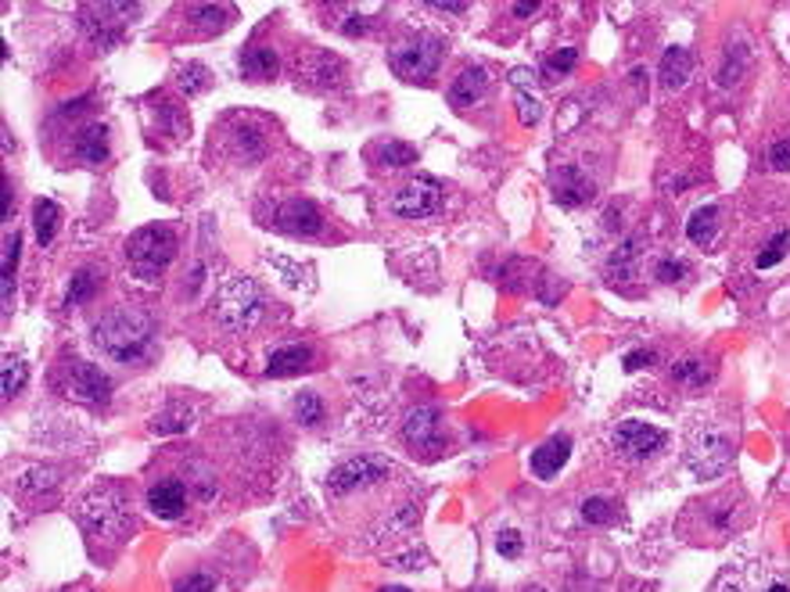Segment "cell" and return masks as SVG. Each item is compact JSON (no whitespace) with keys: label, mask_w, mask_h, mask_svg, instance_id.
Returning <instances> with one entry per match:
<instances>
[{"label":"cell","mask_w":790,"mask_h":592,"mask_svg":"<svg viewBox=\"0 0 790 592\" xmlns=\"http://www.w3.org/2000/svg\"><path fill=\"white\" fill-rule=\"evenodd\" d=\"M26 377H29V366H26L18 355H7V359H4V373H0V392H4V399H15V395L26 388Z\"/></svg>","instance_id":"cell-25"},{"label":"cell","mask_w":790,"mask_h":592,"mask_svg":"<svg viewBox=\"0 0 790 592\" xmlns=\"http://www.w3.org/2000/svg\"><path fill=\"white\" fill-rule=\"evenodd\" d=\"M715 230H719V209L715 205H701L693 209V216L686 219V237L693 244H712L715 240Z\"/></svg>","instance_id":"cell-23"},{"label":"cell","mask_w":790,"mask_h":592,"mask_svg":"<svg viewBox=\"0 0 790 592\" xmlns=\"http://www.w3.org/2000/svg\"><path fill=\"white\" fill-rule=\"evenodd\" d=\"M536 11H539L536 0H532V4H514V15H521V18H525V15H536Z\"/></svg>","instance_id":"cell-43"},{"label":"cell","mask_w":790,"mask_h":592,"mask_svg":"<svg viewBox=\"0 0 790 592\" xmlns=\"http://www.w3.org/2000/svg\"><path fill=\"white\" fill-rule=\"evenodd\" d=\"M388 471H392V467H388L385 460H374V456L345 460V464H338V467L331 471L327 488H331V495H349V492H356V488H366V485L388 477Z\"/></svg>","instance_id":"cell-11"},{"label":"cell","mask_w":790,"mask_h":592,"mask_svg":"<svg viewBox=\"0 0 790 592\" xmlns=\"http://www.w3.org/2000/svg\"><path fill=\"white\" fill-rule=\"evenodd\" d=\"M177 234L169 230V227H162V223H155V227H140V230H133L129 240H126V259H129V266H133V273L140 277V281H155L169 262H173V255H177Z\"/></svg>","instance_id":"cell-2"},{"label":"cell","mask_w":790,"mask_h":592,"mask_svg":"<svg viewBox=\"0 0 790 592\" xmlns=\"http://www.w3.org/2000/svg\"><path fill=\"white\" fill-rule=\"evenodd\" d=\"M665 442H669V434L654 424H643V420H621L614 427V449L629 460H647L658 449H665Z\"/></svg>","instance_id":"cell-9"},{"label":"cell","mask_w":790,"mask_h":592,"mask_svg":"<svg viewBox=\"0 0 790 592\" xmlns=\"http://www.w3.org/2000/svg\"><path fill=\"white\" fill-rule=\"evenodd\" d=\"M488 87V72L482 65H467L457 79H453V87H449V105L453 108H467V105H475L482 94H486Z\"/></svg>","instance_id":"cell-16"},{"label":"cell","mask_w":790,"mask_h":592,"mask_svg":"<svg viewBox=\"0 0 790 592\" xmlns=\"http://www.w3.org/2000/svg\"><path fill=\"white\" fill-rule=\"evenodd\" d=\"M636 259H640V237H629L621 240L608 259V277L618 284V281H632L636 277Z\"/></svg>","instance_id":"cell-20"},{"label":"cell","mask_w":790,"mask_h":592,"mask_svg":"<svg viewBox=\"0 0 790 592\" xmlns=\"http://www.w3.org/2000/svg\"><path fill=\"white\" fill-rule=\"evenodd\" d=\"M686 464L697 477H715L733 464V431L723 424H697L686 438Z\"/></svg>","instance_id":"cell-3"},{"label":"cell","mask_w":790,"mask_h":592,"mask_svg":"<svg viewBox=\"0 0 790 592\" xmlns=\"http://www.w3.org/2000/svg\"><path fill=\"white\" fill-rule=\"evenodd\" d=\"M190 410H183V406H177V410H166V413H159L155 420H151V431L155 434H180V431H187L190 427Z\"/></svg>","instance_id":"cell-30"},{"label":"cell","mask_w":790,"mask_h":592,"mask_svg":"<svg viewBox=\"0 0 790 592\" xmlns=\"http://www.w3.org/2000/svg\"><path fill=\"white\" fill-rule=\"evenodd\" d=\"M568 456H571V438H568V434H553V438H547V442L532 453V474H536L539 481H549L553 474H560V467L568 464Z\"/></svg>","instance_id":"cell-15"},{"label":"cell","mask_w":790,"mask_h":592,"mask_svg":"<svg viewBox=\"0 0 790 592\" xmlns=\"http://www.w3.org/2000/svg\"><path fill=\"white\" fill-rule=\"evenodd\" d=\"M58 227H61V209L51 198H36V201H33V230H36L40 248H47V244L55 240Z\"/></svg>","instance_id":"cell-21"},{"label":"cell","mask_w":790,"mask_h":592,"mask_svg":"<svg viewBox=\"0 0 790 592\" xmlns=\"http://www.w3.org/2000/svg\"><path fill=\"white\" fill-rule=\"evenodd\" d=\"M579 65V51L575 47H560L543 61V79H557V76H568L571 68Z\"/></svg>","instance_id":"cell-31"},{"label":"cell","mask_w":790,"mask_h":592,"mask_svg":"<svg viewBox=\"0 0 790 592\" xmlns=\"http://www.w3.org/2000/svg\"><path fill=\"white\" fill-rule=\"evenodd\" d=\"M177 592H216V582L209 575H190L177 586Z\"/></svg>","instance_id":"cell-41"},{"label":"cell","mask_w":790,"mask_h":592,"mask_svg":"<svg viewBox=\"0 0 790 592\" xmlns=\"http://www.w3.org/2000/svg\"><path fill=\"white\" fill-rule=\"evenodd\" d=\"M654 273H658V281H665V284H675V281H682V277L690 273V266H686V262H679V259H662Z\"/></svg>","instance_id":"cell-37"},{"label":"cell","mask_w":790,"mask_h":592,"mask_svg":"<svg viewBox=\"0 0 790 592\" xmlns=\"http://www.w3.org/2000/svg\"><path fill=\"white\" fill-rule=\"evenodd\" d=\"M273 227L277 230H284V234H320V227H323V216H320V209L313 205V201H303V198H295V201H284L281 209H277V216H273Z\"/></svg>","instance_id":"cell-13"},{"label":"cell","mask_w":790,"mask_h":592,"mask_svg":"<svg viewBox=\"0 0 790 592\" xmlns=\"http://www.w3.org/2000/svg\"><path fill=\"white\" fill-rule=\"evenodd\" d=\"M658 362V355L651 352V349H632V352H625L621 359V366L629 370V373H636V370H643V366H654Z\"/></svg>","instance_id":"cell-39"},{"label":"cell","mask_w":790,"mask_h":592,"mask_svg":"<svg viewBox=\"0 0 790 592\" xmlns=\"http://www.w3.org/2000/svg\"><path fill=\"white\" fill-rule=\"evenodd\" d=\"M712 377H715V362H708V359H679L672 366V381L686 384V388H704Z\"/></svg>","instance_id":"cell-22"},{"label":"cell","mask_w":790,"mask_h":592,"mask_svg":"<svg viewBox=\"0 0 790 592\" xmlns=\"http://www.w3.org/2000/svg\"><path fill=\"white\" fill-rule=\"evenodd\" d=\"M262 316V291L251 284V281H231L220 298H216V323L227 331V334H244L259 323Z\"/></svg>","instance_id":"cell-5"},{"label":"cell","mask_w":790,"mask_h":592,"mask_svg":"<svg viewBox=\"0 0 790 592\" xmlns=\"http://www.w3.org/2000/svg\"><path fill=\"white\" fill-rule=\"evenodd\" d=\"M787 244H790V230H780V234L765 244V251L754 259V270H773L776 262H784V255H787Z\"/></svg>","instance_id":"cell-32"},{"label":"cell","mask_w":790,"mask_h":592,"mask_svg":"<svg viewBox=\"0 0 790 592\" xmlns=\"http://www.w3.org/2000/svg\"><path fill=\"white\" fill-rule=\"evenodd\" d=\"M61 392H65L68 399H76V403L105 406V403L112 399V377H108L101 366L87 362V359H72V362H65V370H61Z\"/></svg>","instance_id":"cell-7"},{"label":"cell","mask_w":790,"mask_h":592,"mask_svg":"<svg viewBox=\"0 0 790 592\" xmlns=\"http://www.w3.org/2000/svg\"><path fill=\"white\" fill-rule=\"evenodd\" d=\"M377 162H381V166H392V169L414 166V162H417V148H414V144H403V140H388V144L377 148Z\"/></svg>","instance_id":"cell-28"},{"label":"cell","mask_w":790,"mask_h":592,"mask_svg":"<svg viewBox=\"0 0 790 592\" xmlns=\"http://www.w3.org/2000/svg\"><path fill=\"white\" fill-rule=\"evenodd\" d=\"M97 288H101V277H97L94 270H79V273L72 277L68 291H65V305H83V301H90V298L97 295Z\"/></svg>","instance_id":"cell-26"},{"label":"cell","mask_w":790,"mask_h":592,"mask_svg":"<svg viewBox=\"0 0 790 592\" xmlns=\"http://www.w3.org/2000/svg\"><path fill=\"white\" fill-rule=\"evenodd\" d=\"M4 219H11V187L4 179Z\"/></svg>","instance_id":"cell-44"},{"label":"cell","mask_w":790,"mask_h":592,"mask_svg":"<svg viewBox=\"0 0 790 592\" xmlns=\"http://www.w3.org/2000/svg\"><path fill=\"white\" fill-rule=\"evenodd\" d=\"M83 525L94 535H108V538H122L126 525H129V506L116 488H97L94 495L83 499V510H79Z\"/></svg>","instance_id":"cell-6"},{"label":"cell","mask_w":790,"mask_h":592,"mask_svg":"<svg viewBox=\"0 0 790 592\" xmlns=\"http://www.w3.org/2000/svg\"><path fill=\"white\" fill-rule=\"evenodd\" d=\"M690 72H693V58H690L686 47H669V51L662 55L658 76H662V87H665V90H682L686 79H690Z\"/></svg>","instance_id":"cell-19"},{"label":"cell","mask_w":790,"mask_h":592,"mask_svg":"<svg viewBox=\"0 0 790 592\" xmlns=\"http://www.w3.org/2000/svg\"><path fill=\"white\" fill-rule=\"evenodd\" d=\"M496 553L499 556H521V535L518 532H499V538H496Z\"/></svg>","instance_id":"cell-40"},{"label":"cell","mask_w":790,"mask_h":592,"mask_svg":"<svg viewBox=\"0 0 790 592\" xmlns=\"http://www.w3.org/2000/svg\"><path fill=\"white\" fill-rule=\"evenodd\" d=\"M187 15H190L194 22H201V26H209V29H223V26H227V18H223V15H231V7H216V4H190V7H187Z\"/></svg>","instance_id":"cell-34"},{"label":"cell","mask_w":790,"mask_h":592,"mask_svg":"<svg viewBox=\"0 0 790 592\" xmlns=\"http://www.w3.org/2000/svg\"><path fill=\"white\" fill-rule=\"evenodd\" d=\"M769 592H790V589H787V586H773Z\"/></svg>","instance_id":"cell-46"},{"label":"cell","mask_w":790,"mask_h":592,"mask_svg":"<svg viewBox=\"0 0 790 592\" xmlns=\"http://www.w3.org/2000/svg\"><path fill=\"white\" fill-rule=\"evenodd\" d=\"M76 158L87 166H101L108 158V126L90 122L87 129H79L76 137Z\"/></svg>","instance_id":"cell-17"},{"label":"cell","mask_w":790,"mask_h":592,"mask_svg":"<svg viewBox=\"0 0 790 592\" xmlns=\"http://www.w3.org/2000/svg\"><path fill=\"white\" fill-rule=\"evenodd\" d=\"M180 87L187 94H198V90H205L209 87V76H205V68L201 65H183L180 68Z\"/></svg>","instance_id":"cell-36"},{"label":"cell","mask_w":790,"mask_h":592,"mask_svg":"<svg viewBox=\"0 0 790 592\" xmlns=\"http://www.w3.org/2000/svg\"><path fill=\"white\" fill-rule=\"evenodd\" d=\"M18 251H22V237L4 234V312L11 305V288H15V266H18Z\"/></svg>","instance_id":"cell-27"},{"label":"cell","mask_w":790,"mask_h":592,"mask_svg":"<svg viewBox=\"0 0 790 592\" xmlns=\"http://www.w3.org/2000/svg\"><path fill=\"white\" fill-rule=\"evenodd\" d=\"M148 506H151L155 517L177 521L183 510H187V488H183V481H177V477L155 481V485L148 488Z\"/></svg>","instance_id":"cell-14"},{"label":"cell","mask_w":790,"mask_h":592,"mask_svg":"<svg viewBox=\"0 0 790 592\" xmlns=\"http://www.w3.org/2000/svg\"><path fill=\"white\" fill-rule=\"evenodd\" d=\"M241 72L251 79H273L277 76V55L270 47H244Z\"/></svg>","instance_id":"cell-24"},{"label":"cell","mask_w":790,"mask_h":592,"mask_svg":"<svg viewBox=\"0 0 790 592\" xmlns=\"http://www.w3.org/2000/svg\"><path fill=\"white\" fill-rule=\"evenodd\" d=\"M442 55H446V40H442V36H435V33H417V36H410V40H403V44H395V47L388 51V65H392V72H395L399 79H406V83H427V79L438 72Z\"/></svg>","instance_id":"cell-4"},{"label":"cell","mask_w":790,"mask_h":592,"mask_svg":"<svg viewBox=\"0 0 790 592\" xmlns=\"http://www.w3.org/2000/svg\"><path fill=\"white\" fill-rule=\"evenodd\" d=\"M377 592H410V589H403V586H385V589H377Z\"/></svg>","instance_id":"cell-45"},{"label":"cell","mask_w":790,"mask_h":592,"mask_svg":"<svg viewBox=\"0 0 790 592\" xmlns=\"http://www.w3.org/2000/svg\"><path fill=\"white\" fill-rule=\"evenodd\" d=\"M388 209L399 219H427L442 209V187L435 177H417L388 198Z\"/></svg>","instance_id":"cell-8"},{"label":"cell","mask_w":790,"mask_h":592,"mask_svg":"<svg viewBox=\"0 0 790 592\" xmlns=\"http://www.w3.org/2000/svg\"><path fill=\"white\" fill-rule=\"evenodd\" d=\"M403 438L414 453H431V449H442L446 445V420L435 406H417L406 413L403 424Z\"/></svg>","instance_id":"cell-10"},{"label":"cell","mask_w":790,"mask_h":592,"mask_svg":"<svg viewBox=\"0 0 790 592\" xmlns=\"http://www.w3.org/2000/svg\"><path fill=\"white\" fill-rule=\"evenodd\" d=\"M769 166H773L776 173H790V137L776 140V144L769 148Z\"/></svg>","instance_id":"cell-38"},{"label":"cell","mask_w":790,"mask_h":592,"mask_svg":"<svg viewBox=\"0 0 790 592\" xmlns=\"http://www.w3.org/2000/svg\"><path fill=\"white\" fill-rule=\"evenodd\" d=\"M295 416H299V424H305V427H316V424L323 420V403H320L313 392H299V395H295Z\"/></svg>","instance_id":"cell-33"},{"label":"cell","mask_w":790,"mask_h":592,"mask_svg":"<svg viewBox=\"0 0 790 592\" xmlns=\"http://www.w3.org/2000/svg\"><path fill=\"white\" fill-rule=\"evenodd\" d=\"M313 366V352L305 345H284L277 352H270V362H266V377H295Z\"/></svg>","instance_id":"cell-18"},{"label":"cell","mask_w":790,"mask_h":592,"mask_svg":"<svg viewBox=\"0 0 790 592\" xmlns=\"http://www.w3.org/2000/svg\"><path fill=\"white\" fill-rule=\"evenodd\" d=\"M582 521L586 525H614L618 521V506L610 499H604V495H590L582 503Z\"/></svg>","instance_id":"cell-29"},{"label":"cell","mask_w":790,"mask_h":592,"mask_svg":"<svg viewBox=\"0 0 790 592\" xmlns=\"http://www.w3.org/2000/svg\"><path fill=\"white\" fill-rule=\"evenodd\" d=\"M525 592H543V589H539V586H536V589H525Z\"/></svg>","instance_id":"cell-47"},{"label":"cell","mask_w":790,"mask_h":592,"mask_svg":"<svg viewBox=\"0 0 790 592\" xmlns=\"http://www.w3.org/2000/svg\"><path fill=\"white\" fill-rule=\"evenodd\" d=\"M518 118H521L525 126H536V122L543 118V105H539V97H536V94H528V90H518Z\"/></svg>","instance_id":"cell-35"},{"label":"cell","mask_w":790,"mask_h":592,"mask_svg":"<svg viewBox=\"0 0 790 592\" xmlns=\"http://www.w3.org/2000/svg\"><path fill=\"white\" fill-rule=\"evenodd\" d=\"M431 7H435V11H449V15H464V11H467L464 0H435Z\"/></svg>","instance_id":"cell-42"},{"label":"cell","mask_w":790,"mask_h":592,"mask_svg":"<svg viewBox=\"0 0 790 592\" xmlns=\"http://www.w3.org/2000/svg\"><path fill=\"white\" fill-rule=\"evenodd\" d=\"M549 187H553V201L564 205V209H582L586 201L597 198V183L586 177L579 166H560V169H553Z\"/></svg>","instance_id":"cell-12"},{"label":"cell","mask_w":790,"mask_h":592,"mask_svg":"<svg viewBox=\"0 0 790 592\" xmlns=\"http://www.w3.org/2000/svg\"><path fill=\"white\" fill-rule=\"evenodd\" d=\"M94 345L116 362H140L155 345V323L140 309H116L94 323Z\"/></svg>","instance_id":"cell-1"}]
</instances>
